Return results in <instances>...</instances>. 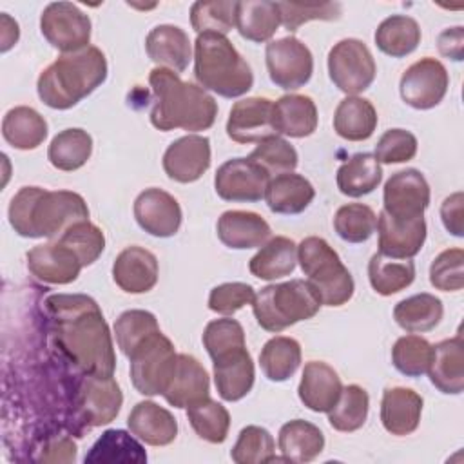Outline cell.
<instances>
[{
	"mask_svg": "<svg viewBox=\"0 0 464 464\" xmlns=\"http://www.w3.org/2000/svg\"><path fill=\"white\" fill-rule=\"evenodd\" d=\"M130 381L141 395H163L178 362L172 341L161 330L143 339L129 355Z\"/></svg>",
	"mask_w": 464,
	"mask_h": 464,
	"instance_id": "cell-8",
	"label": "cell"
},
{
	"mask_svg": "<svg viewBox=\"0 0 464 464\" xmlns=\"http://www.w3.org/2000/svg\"><path fill=\"white\" fill-rule=\"evenodd\" d=\"M281 24L290 31H297L310 20H337L343 5L339 2L324 4H297V2H277Z\"/></svg>",
	"mask_w": 464,
	"mask_h": 464,
	"instance_id": "cell-54",
	"label": "cell"
},
{
	"mask_svg": "<svg viewBox=\"0 0 464 464\" xmlns=\"http://www.w3.org/2000/svg\"><path fill=\"white\" fill-rule=\"evenodd\" d=\"M464 29L462 25L444 29L437 38L439 53L453 62H460L464 54Z\"/></svg>",
	"mask_w": 464,
	"mask_h": 464,
	"instance_id": "cell-59",
	"label": "cell"
},
{
	"mask_svg": "<svg viewBox=\"0 0 464 464\" xmlns=\"http://www.w3.org/2000/svg\"><path fill=\"white\" fill-rule=\"evenodd\" d=\"M107 78L105 54L89 45L78 53L62 54L38 76L40 100L58 111H65L87 98Z\"/></svg>",
	"mask_w": 464,
	"mask_h": 464,
	"instance_id": "cell-4",
	"label": "cell"
},
{
	"mask_svg": "<svg viewBox=\"0 0 464 464\" xmlns=\"http://www.w3.org/2000/svg\"><path fill=\"white\" fill-rule=\"evenodd\" d=\"M76 459V444L67 437H56L49 440L38 460L44 462H74Z\"/></svg>",
	"mask_w": 464,
	"mask_h": 464,
	"instance_id": "cell-60",
	"label": "cell"
},
{
	"mask_svg": "<svg viewBox=\"0 0 464 464\" xmlns=\"http://www.w3.org/2000/svg\"><path fill=\"white\" fill-rule=\"evenodd\" d=\"M417 154V138L406 129L386 130L375 145V160L379 163H404Z\"/></svg>",
	"mask_w": 464,
	"mask_h": 464,
	"instance_id": "cell-56",
	"label": "cell"
},
{
	"mask_svg": "<svg viewBox=\"0 0 464 464\" xmlns=\"http://www.w3.org/2000/svg\"><path fill=\"white\" fill-rule=\"evenodd\" d=\"M230 457L237 464H263L277 460L274 437L261 426H246L239 431Z\"/></svg>",
	"mask_w": 464,
	"mask_h": 464,
	"instance_id": "cell-48",
	"label": "cell"
},
{
	"mask_svg": "<svg viewBox=\"0 0 464 464\" xmlns=\"http://www.w3.org/2000/svg\"><path fill=\"white\" fill-rule=\"evenodd\" d=\"M154 92L150 123L158 130H207L218 116L216 100L199 85L183 82L176 72L156 67L149 74Z\"/></svg>",
	"mask_w": 464,
	"mask_h": 464,
	"instance_id": "cell-3",
	"label": "cell"
},
{
	"mask_svg": "<svg viewBox=\"0 0 464 464\" xmlns=\"http://www.w3.org/2000/svg\"><path fill=\"white\" fill-rule=\"evenodd\" d=\"M268 174L292 172L297 167V150L281 136H270L257 143L248 156Z\"/></svg>",
	"mask_w": 464,
	"mask_h": 464,
	"instance_id": "cell-52",
	"label": "cell"
},
{
	"mask_svg": "<svg viewBox=\"0 0 464 464\" xmlns=\"http://www.w3.org/2000/svg\"><path fill=\"white\" fill-rule=\"evenodd\" d=\"M85 464L92 462H145L143 446L123 430H107L85 455Z\"/></svg>",
	"mask_w": 464,
	"mask_h": 464,
	"instance_id": "cell-43",
	"label": "cell"
},
{
	"mask_svg": "<svg viewBox=\"0 0 464 464\" xmlns=\"http://www.w3.org/2000/svg\"><path fill=\"white\" fill-rule=\"evenodd\" d=\"M276 134L306 138L317 129V107L310 96L285 94L272 107Z\"/></svg>",
	"mask_w": 464,
	"mask_h": 464,
	"instance_id": "cell-30",
	"label": "cell"
},
{
	"mask_svg": "<svg viewBox=\"0 0 464 464\" xmlns=\"http://www.w3.org/2000/svg\"><path fill=\"white\" fill-rule=\"evenodd\" d=\"M442 314V301L428 292L406 297L393 308L395 323L410 334H424L433 330L440 323Z\"/></svg>",
	"mask_w": 464,
	"mask_h": 464,
	"instance_id": "cell-37",
	"label": "cell"
},
{
	"mask_svg": "<svg viewBox=\"0 0 464 464\" xmlns=\"http://www.w3.org/2000/svg\"><path fill=\"white\" fill-rule=\"evenodd\" d=\"M377 111L370 100L346 96L334 112V130L348 141L368 140L377 127Z\"/></svg>",
	"mask_w": 464,
	"mask_h": 464,
	"instance_id": "cell-32",
	"label": "cell"
},
{
	"mask_svg": "<svg viewBox=\"0 0 464 464\" xmlns=\"http://www.w3.org/2000/svg\"><path fill=\"white\" fill-rule=\"evenodd\" d=\"M259 364L268 381H288L301 364V346L292 337H272L265 343L259 353Z\"/></svg>",
	"mask_w": 464,
	"mask_h": 464,
	"instance_id": "cell-41",
	"label": "cell"
},
{
	"mask_svg": "<svg viewBox=\"0 0 464 464\" xmlns=\"http://www.w3.org/2000/svg\"><path fill=\"white\" fill-rule=\"evenodd\" d=\"M7 214L18 236L58 239L74 223L89 219V207L72 190L22 187L13 196Z\"/></svg>",
	"mask_w": 464,
	"mask_h": 464,
	"instance_id": "cell-2",
	"label": "cell"
},
{
	"mask_svg": "<svg viewBox=\"0 0 464 464\" xmlns=\"http://www.w3.org/2000/svg\"><path fill=\"white\" fill-rule=\"evenodd\" d=\"M29 272L49 285L72 283L83 268L78 256L60 241L38 245L27 252Z\"/></svg>",
	"mask_w": 464,
	"mask_h": 464,
	"instance_id": "cell-19",
	"label": "cell"
},
{
	"mask_svg": "<svg viewBox=\"0 0 464 464\" xmlns=\"http://www.w3.org/2000/svg\"><path fill=\"white\" fill-rule=\"evenodd\" d=\"M297 265V245L285 236L268 239L250 259L248 270L263 281H276L294 272Z\"/></svg>",
	"mask_w": 464,
	"mask_h": 464,
	"instance_id": "cell-33",
	"label": "cell"
},
{
	"mask_svg": "<svg viewBox=\"0 0 464 464\" xmlns=\"http://www.w3.org/2000/svg\"><path fill=\"white\" fill-rule=\"evenodd\" d=\"M265 56L270 80L285 91H295L312 78L314 56L295 36L268 42Z\"/></svg>",
	"mask_w": 464,
	"mask_h": 464,
	"instance_id": "cell-11",
	"label": "cell"
},
{
	"mask_svg": "<svg viewBox=\"0 0 464 464\" xmlns=\"http://www.w3.org/2000/svg\"><path fill=\"white\" fill-rule=\"evenodd\" d=\"M158 330V319L147 310H127L114 323L116 343L125 357H129L143 339Z\"/></svg>",
	"mask_w": 464,
	"mask_h": 464,
	"instance_id": "cell-50",
	"label": "cell"
},
{
	"mask_svg": "<svg viewBox=\"0 0 464 464\" xmlns=\"http://www.w3.org/2000/svg\"><path fill=\"white\" fill-rule=\"evenodd\" d=\"M328 74L339 91L357 96L373 83L377 65L364 42L344 38L328 53Z\"/></svg>",
	"mask_w": 464,
	"mask_h": 464,
	"instance_id": "cell-9",
	"label": "cell"
},
{
	"mask_svg": "<svg viewBox=\"0 0 464 464\" xmlns=\"http://www.w3.org/2000/svg\"><path fill=\"white\" fill-rule=\"evenodd\" d=\"M379 252L393 259H411L417 256L426 241V221L417 218L413 221H395L384 210L377 218Z\"/></svg>",
	"mask_w": 464,
	"mask_h": 464,
	"instance_id": "cell-21",
	"label": "cell"
},
{
	"mask_svg": "<svg viewBox=\"0 0 464 464\" xmlns=\"http://www.w3.org/2000/svg\"><path fill=\"white\" fill-rule=\"evenodd\" d=\"M112 279L127 294H145L158 283V259L143 246H127L114 259Z\"/></svg>",
	"mask_w": 464,
	"mask_h": 464,
	"instance_id": "cell-20",
	"label": "cell"
},
{
	"mask_svg": "<svg viewBox=\"0 0 464 464\" xmlns=\"http://www.w3.org/2000/svg\"><path fill=\"white\" fill-rule=\"evenodd\" d=\"M123 395L114 377L82 375L76 390V413L85 426H103L114 420L121 410Z\"/></svg>",
	"mask_w": 464,
	"mask_h": 464,
	"instance_id": "cell-13",
	"label": "cell"
},
{
	"mask_svg": "<svg viewBox=\"0 0 464 464\" xmlns=\"http://www.w3.org/2000/svg\"><path fill=\"white\" fill-rule=\"evenodd\" d=\"M368 279L377 294L393 295L413 283L415 265L411 259H393L377 252L368 263Z\"/></svg>",
	"mask_w": 464,
	"mask_h": 464,
	"instance_id": "cell-40",
	"label": "cell"
},
{
	"mask_svg": "<svg viewBox=\"0 0 464 464\" xmlns=\"http://www.w3.org/2000/svg\"><path fill=\"white\" fill-rule=\"evenodd\" d=\"M145 49L154 63L176 74L183 72L192 60L188 34L181 27L170 24L156 25L145 38Z\"/></svg>",
	"mask_w": 464,
	"mask_h": 464,
	"instance_id": "cell-24",
	"label": "cell"
},
{
	"mask_svg": "<svg viewBox=\"0 0 464 464\" xmlns=\"http://www.w3.org/2000/svg\"><path fill=\"white\" fill-rule=\"evenodd\" d=\"M319 308L321 301L306 279L268 285L261 288L252 301L257 324L274 334L299 321L312 319Z\"/></svg>",
	"mask_w": 464,
	"mask_h": 464,
	"instance_id": "cell-7",
	"label": "cell"
},
{
	"mask_svg": "<svg viewBox=\"0 0 464 464\" xmlns=\"http://www.w3.org/2000/svg\"><path fill=\"white\" fill-rule=\"evenodd\" d=\"M214 362V382L219 397L228 402L243 399L254 386V362L246 346L227 352Z\"/></svg>",
	"mask_w": 464,
	"mask_h": 464,
	"instance_id": "cell-22",
	"label": "cell"
},
{
	"mask_svg": "<svg viewBox=\"0 0 464 464\" xmlns=\"http://www.w3.org/2000/svg\"><path fill=\"white\" fill-rule=\"evenodd\" d=\"M187 417L199 439L210 444L225 442L230 428V415L223 404L205 397L187 408Z\"/></svg>",
	"mask_w": 464,
	"mask_h": 464,
	"instance_id": "cell-44",
	"label": "cell"
},
{
	"mask_svg": "<svg viewBox=\"0 0 464 464\" xmlns=\"http://www.w3.org/2000/svg\"><path fill=\"white\" fill-rule=\"evenodd\" d=\"M192 29L201 33L227 34L236 25V2L214 0V2H196L190 7Z\"/></svg>",
	"mask_w": 464,
	"mask_h": 464,
	"instance_id": "cell-49",
	"label": "cell"
},
{
	"mask_svg": "<svg viewBox=\"0 0 464 464\" xmlns=\"http://www.w3.org/2000/svg\"><path fill=\"white\" fill-rule=\"evenodd\" d=\"M368 408V392L357 384H350L343 388L337 402L328 411V422L337 431H357L366 422Z\"/></svg>",
	"mask_w": 464,
	"mask_h": 464,
	"instance_id": "cell-45",
	"label": "cell"
},
{
	"mask_svg": "<svg viewBox=\"0 0 464 464\" xmlns=\"http://www.w3.org/2000/svg\"><path fill=\"white\" fill-rule=\"evenodd\" d=\"M194 76L205 91L223 98L246 94L254 85V74L246 60L225 34L201 33L194 42Z\"/></svg>",
	"mask_w": 464,
	"mask_h": 464,
	"instance_id": "cell-5",
	"label": "cell"
},
{
	"mask_svg": "<svg viewBox=\"0 0 464 464\" xmlns=\"http://www.w3.org/2000/svg\"><path fill=\"white\" fill-rule=\"evenodd\" d=\"M210 167V141L207 136L187 134L172 141L163 154L165 174L178 183L198 181Z\"/></svg>",
	"mask_w": 464,
	"mask_h": 464,
	"instance_id": "cell-18",
	"label": "cell"
},
{
	"mask_svg": "<svg viewBox=\"0 0 464 464\" xmlns=\"http://www.w3.org/2000/svg\"><path fill=\"white\" fill-rule=\"evenodd\" d=\"M270 174L250 158H232L225 161L216 176V194L225 201L254 203L265 198Z\"/></svg>",
	"mask_w": 464,
	"mask_h": 464,
	"instance_id": "cell-14",
	"label": "cell"
},
{
	"mask_svg": "<svg viewBox=\"0 0 464 464\" xmlns=\"http://www.w3.org/2000/svg\"><path fill=\"white\" fill-rule=\"evenodd\" d=\"M422 413V397L411 388L395 386L382 393L381 422L392 435L402 437L417 430Z\"/></svg>",
	"mask_w": 464,
	"mask_h": 464,
	"instance_id": "cell-28",
	"label": "cell"
},
{
	"mask_svg": "<svg viewBox=\"0 0 464 464\" xmlns=\"http://www.w3.org/2000/svg\"><path fill=\"white\" fill-rule=\"evenodd\" d=\"M208 373L201 362L188 353H178L174 375L163 392L165 401L174 408H188L208 397Z\"/></svg>",
	"mask_w": 464,
	"mask_h": 464,
	"instance_id": "cell-27",
	"label": "cell"
},
{
	"mask_svg": "<svg viewBox=\"0 0 464 464\" xmlns=\"http://www.w3.org/2000/svg\"><path fill=\"white\" fill-rule=\"evenodd\" d=\"M297 261L321 304L341 306L350 301L355 288L353 277L323 237H304L297 245Z\"/></svg>",
	"mask_w": 464,
	"mask_h": 464,
	"instance_id": "cell-6",
	"label": "cell"
},
{
	"mask_svg": "<svg viewBox=\"0 0 464 464\" xmlns=\"http://www.w3.org/2000/svg\"><path fill=\"white\" fill-rule=\"evenodd\" d=\"M56 241L69 246L78 256L82 266L92 265L105 248V236L102 228L92 225L89 219L74 223Z\"/></svg>",
	"mask_w": 464,
	"mask_h": 464,
	"instance_id": "cell-51",
	"label": "cell"
},
{
	"mask_svg": "<svg viewBox=\"0 0 464 464\" xmlns=\"http://www.w3.org/2000/svg\"><path fill=\"white\" fill-rule=\"evenodd\" d=\"M420 36V27L415 18L406 14H392L379 24L375 31V44L384 54L402 58L417 49Z\"/></svg>",
	"mask_w": 464,
	"mask_h": 464,
	"instance_id": "cell-39",
	"label": "cell"
},
{
	"mask_svg": "<svg viewBox=\"0 0 464 464\" xmlns=\"http://www.w3.org/2000/svg\"><path fill=\"white\" fill-rule=\"evenodd\" d=\"M138 225L154 237H170L181 227V207L174 196L161 188H145L134 201Z\"/></svg>",
	"mask_w": 464,
	"mask_h": 464,
	"instance_id": "cell-17",
	"label": "cell"
},
{
	"mask_svg": "<svg viewBox=\"0 0 464 464\" xmlns=\"http://www.w3.org/2000/svg\"><path fill=\"white\" fill-rule=\"evenodd\" d=\"M51 334L65 359L82 375L111 377L114 344L98 303L83 294H54L45 299Z\"/></svg>",
	"mask_w": 464,
	"mask_h": 464,
	"instance_id": "cell-1",
	"label": "cell"
},
{
	"mask_svg": "<svg viewBox=\"0 0 464 464\" xmlns=\"http://www.w3.org/2000/svg\"><path fill=\"white\" fill-rule=\"evenodd\" d=\"M431 384L446 393L459 395L464 390V343L462 335L440 341L433 346L430 368L426 372Z\"/></svg>",
	"mask_w": 464,
	"mask_h": 464,
	"instance_id": "cell-26",
	"label": "cell"
},
{
	"mask_svg": "<svg viewBox=\"0 0 464 464\" xmlns=\"http://www.w3.org/2000/svg\"><path fill=\"white\" fill-rule=\"evenodd\" d=\"M92 154V138L83 129H65L58 132L47 150L51 165L58 170H78Z\"/></svg>",
	"mask_w": 464,
	"mask_h": 464,
	"instance_id": "cell-42",
	"label": "cell"
},
{
	"mask_svg": "<svg viewBox=\"0 0 464 464\" xmlns=\"http://www.w3.org/2000/svg\"><path fill=\"white\" fill-rule=\"evenodd\" d=\"M277 444L285 460L310 462L321 455L324 448V435L315 424L294 419L281 426Z\"/></svg>",
	"mask_w": 464,
	"mask_h": 464,
	"instance_id": "cell-34",
	"label": "cell"
},
{
	"mask_svg": "<svg viewBox=\"0 0 464 464\" xmlns=\"http://www.w3.org/2000/svg\"><path fill=\"white\" fill-rule=\"evenodd\" d=\"M219 241L234 250H246L263 246L272 230L270 225L256 212L248 210H227L218 219Z\"/></svg>",
	"mask_w": 464,
	"mask_h": 464,
	"instance_id": "cell-25",
	"label": "cell"
},
{
	"mask_svg": "<svg viewBox=\"0 0 464 464\" xmlns=\"http://www.w3.org/2000/svg\"><path fill=\"white\" fill-rule=\"evenodd\" d=\"M203 346L207 348L210 359H216L227 352L246 346L243 326L230 317L214 319L205 326Z\"/></svg>",
	"mask_w": 464,
	"mask_h": 464,
	"instance_id": "cell-53",
	"label": "cell"
},
{
	"mask_svg": "<svg viewBox=\"0 0 464 464\" xmlns=\"http://www.w3.org/2000/svg\"><path fill=\"white\" fill-rule=\"evenodd\" d=\"M450 85L446 67L435 58H420L411 63L401 76L399 91L406 105L426 111L442 102Z\"/></svg>",
	"mask_w": 464,
	"mask_h": 464,
	"instance_id": "cell-12",
	"label": "cell"
},
{
	"mask_svg": "<svg viewBox=\"0 0 464 464\" xmlns=\"http://www.w3.org/2000/svg\"><path fill=\"white\" fill-rule=\"evenodd\" d=\"M440 219L444 228L457 237L464 236V194L453 192L440 205Z\"/></svg>",
	"mask_w": 464,
	"mask_h": 464,
	"instance_id": "cell-58",
	"label": "cell"
},
{
	"mask_svg": "<svg viewBox=\"0 0 464 464\" xmlns=\"http://www.w3.org/2000/svg\"><path fill=\"white\" fill-rule=\"evenodd\" d=\"M256 294L246 283H223L210 290L208 308L221 315H232L246 304H252Z\"/></svg>",
	"mask_w": 464,
	"mask_h": 464,
	"instance_id": "cell-57",
	"label": "cell"
},
{
	"mask_svg": "<svg viewBox=\"0 0 464 464\" xmlns=\"http://www.w3.org/2000/svg\"><path fill=\"white\" fill-rule=\"evenodd\" d=\"M44 38L63 54L78 53L89 47L91 20L71 2H51L40 16Z\"/></svg>",
	"mask_w": 464,
	"mask_h": 464,
	"instance_id": "cell-10",
	"label": "cell"
},
{
	"mask_svg": "<svg viewBox=\"0 0 464 464\" xmlns=\"http://www.w3.org/2000/svg\"><path fill=\"white\" fill-rule=\"evenodd\" d=\"M337 236L348 243H362L372 237L377 228L375 212L362 203H348L337 208L334 216Z\"/></svg>",
	"mask_w": 464,
	"mask_h": 464,
	"instance_id": "cell-46",
	"label": "cell"
},
{
	"mask_svg": "<svg viewBox=\"0 0 464 464\" xmlns=\"http://www.w3.org/2000/svg\"><path fill=\"white\" fill-rule=\"evenodd\" d=\"M462 248L442 250L430 266V283L442 292H457L464 286Z\"/></svg>",
	"mask_w": 464,
	"mask_h": 464,
	"instance_id": "cell-55",
	"label": "cell"
},
{
	"mask_svg": "<svg viewBox=\"0 0 464 464\" xmlns=\"http://www.w3.org/2000/svg\"><path fill=\"white\" fill-rule=\"evenodd\" d=\"M127 426L132 435L149 446H167L178 435L174 415L152 401L138 402L129 413Z\"/></svg>",
	"mask_w": 464,
	"mask_h": 464,
	"instance_id": "cell-29",
	"label": "cell"
},
{
	"mask_svg": "<svg viewBox=\"0 0 464 464\" xmlns=\"http://www.w3.org/2000/svg\"><path fill=\"white\" fill-rule=\"evenodd\" d=\"M312 183L295 172H283L272 178L265 190V201L276 214H301L314 201Z\"/></svg>",
	"mask_w": 464,
	"mask_h": 464,
	"instance_id": "cell-31",
	"label": "cell"
},
{
	"mask_svg": "<svg viewBox=\"0 0 464 464\" xmlns=\"http://www.w3.org/2000/svg\"><path fill=\"white\" fill-rule=\"evenodd\" d=\"M381 179V163L370 152L353 154L337 169V188L350 198H361L373 192Z\"/></svg>",
	"mask_w": 464,
	"mask_h": 464,
	"instance_id": "cell-38",
	"label": "cell"
},
{
	"mask_svg": "<svg viewBox=\"0 0 464 464\" xmlns=\"http://www.w3.org/2000/svg\"><path fill=\"white\" fill-rule=\"evenodd\" d=\"M274 102L261 96L239 100L232 105L227 120V134L236 143H259L277 136L272 123Z\"/></svg>",
	"mask_w": 464,
	"mask_h": 464,
	"instance_id": "cell-16",
	"label": "cell"
},
{
	"mask_svg": "<svg viewBox=\"0 0 464 464\" xmlns=\"http://www.w3.org/2000/svg\"><path fill=\"white\" fill-rule=\"evenodd\" d=\"M18 36H20L18 24L11 16L2 13V45H0V51L2 53L9 51L18 42Z\"/></svg>",
	"mask_w": 464,
	"mask_h": 464,
	"instance_id": "cell-61",
	"label": "cell"
},
{
	"mask_svg": "<svg viewBox=\"0 0 464 464\" xmlns=\"http://www.w3.org/2000/svg\"><path fill=\"white\" fill-rule=\"evenodd\" d=\"M281 25V16L277 2L268 0H243L236 2V27L239 34L250 42L270 40L277 27Z\"/></svg>",
	"mask_w": 464,
	"mask_h": 464,
	"instance_id": "cell-35",
	"label": "cell"
},
{
	"mask_svg": "<svg viewBox=\"0 0 464 464\" xmlns=\"http://www.w3.org/2000/svg\"><path fill=\"white\" fill-rule=\"evenodd\" d=\"M2 134L11 147L31 150L42 145L47 138V121L33 107L20 105L5 112L2 120Z\"/></svg>",
	"mask_w": 464,
	"mask_h": 464,
	"instance_id": "cell-36",
	"label": "cell"
},
{
	"mask_svg": "<svg viewBox=\"0 0 464 464\" xmlns=\"http://www.w3.org/2000/svg\"><path fill=\"white\" fill-rule=\"evenodd\" d=\"M433 346L420 335H402L392 348L393 366L406 377H420L428 372Z\"/></svg>",
	"mask_w": 464,
	"mask_h": 464,
	"instance_id": "cell-47",
	"label": "cell"
},
{
	"mask_svg": "<svg viewBox=\"0 0 464 464\" xmlns=\"http://www.w3.org/2000/svg\"><path fill=\"white\" fill-rule=\"evenodd\" d=\"M384 212L395 221L424 218L430 205V185L417 169L395 172L384 185Z\"/></svg>",
	"mask_w": 464,
	"mask_h": 464,
	"instance_id": "cell-15",
	"label": "cell"
},
{
	"mask_svg": "<svg viewBox=\"0 0 464 464\" xmlns=\"http://www.w3.org/2000/svg\"><path fill=\"white\" fill-rule=\"evenodd\" d=\"M341 392V377L330 364L323 361H310L304 364L297 393L301 402L308 410L317 413H328L337 402Z\"/></svg>",
	"mask_w": 464,
	"mask_h": 464,
	"instance_id": "cell-23",
	"label": "cell"
}]
</instances>
